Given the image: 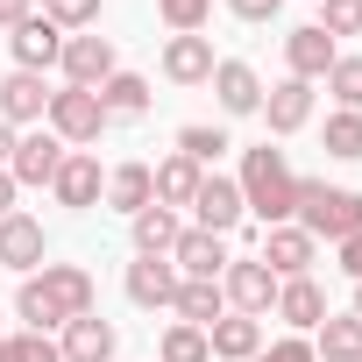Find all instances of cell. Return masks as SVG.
Listing matches in <instances>:
<instances>
[{
	"instance_id": "1",
	"label": "cell",
	"mask_w": 362,
	"mask_h": 362,
	"mask_svg": "<svg viewBox=\"0 0 362 362\" xmlns=\"http://www.w3.org/2000/svg\"><path fill=\"white\" fill-rule=\"evenodd\" d=\"M235 185H242V206H249L263 228H284V221L298 214V177H291L284 149H270V142L242 156V177H235Z\"/></svg>"
},
{
	"instance_id": "2",
	"label": "cell",
	"mask_w": 362,
	"mask_h": 362,
	"mask_svg": "<svg viewBox=\"0 0 362 362\" xmlns=\"http://www.w3.org/2000/svg\"><path fill=\"white\" fill-rule=\"evenodd\" d=\"M298 228L313 242H348L362 235V192L327 185V177H298Z\"/></svg>"
},
{
	"instance_id": "3",
	"label": "cell",
	"mask_w": 362,
	"mask_h": 362,
	"mask_svg": "<svg viewBox=\"0 0 362 362\" xmlns=\"http://www.w3.org/2000/svg\"><path fill=\"white\" fill-rule=\"evenodd\" d=\"M50 135L71 149V142H100V128H107V107H100V93H86V86H64V93H50Z\"/></svg>"
},
{
	"instance_id": "4",
	"label": "cell",
	"mask_w": 362,
	"mask_h": 362,
	"mask_svg": "<svg viewBox=\"0 0 362 362\" xmlns=\"http://www.w3.org/2000/svg\"><path fill=\"white\" fill-rule=\"evenodd\" d=\"M221 291H228V305H235V313H249V320L277 305V277H270V263H256V256L228 263V270H221Z\"/></svg>"
},
{
	"instance_id": "5",
	"label": "cell",
	"mask_w": 362,
	"mask_h": 362,
	"mask_svg": "<svg viewBox=\"0 0 362 362\" xmlns=\"http://www.w3.org/2000/svg\"><path fill=\"white\" fill-rule=\"evenodd\" d=\"M192 214H199V228H206V235H235L249 206H242V185H235V177H199Z\"/></svg>"
},
{
	"instance_id": "6",
	"label": "cell",
	"mask_w": 362,
	"mask_h": 362,
	"mask_svg": "<svg viewBox=\"0 0 362 362\" xmlns=\"http://www.w3.org/2000/svg\"><path fill=\"white\" fill-rule=\"evenodd\" d=\"M64 78L71 86H86V93H100L107 78H114V43L107 36H64Z\"/></svg>"
},
{
	"instance_id": "7",
	"label": "cell",
	"mask_w": 362,
	"mask_h": 362,
	"mask_svg": "<svg viewBox=\"0 0 362 362\" xmlns=\"http://www.w3.org/2000/svg\"><path fill=\"white\" fill-rule=\"evenodd\" d=\"M170 263H177V277H214V284H221V270H228V235L177 228V249H170Z\"/></svg>"
},
{
	"instance_id": "8",
	"label": "cell",
	"mask_w": 362,
	"mask_h": 362,
	"mask_svg": "<svg viewBox=\"0 0 362 362\" xmlns=\"http://www.w3.org/2000/svg\"><path fill=\"white\" fill-rule=\"evenodd\" d=\"M64 156H71V149H64L50 128H36V135H22V142H15V163H8V177H15V185H50Z\"/></svg>"
},
{
	"instance_id": "9",
	"label": "cell",
	"mask_w": 362,
	"mask_h": 362,
	"mask_svg": "<svg viewBox=\"0 0 362 362\" xmlns=\"http://www.w3.org/2000/svg\"><path fill=\"white\" fill-rule=\"evenodd\" d=\"M8 43H15V71H50V64L64 57V29H57L50 15H29Z\"/></svg>"
},
{
	"instance_id": "10",
	"label": "cell",
	"mask_w": 362,
	"mask_h": 362,
	"mask_svg": "<svg viewBox=\"0 0 362 362\" xmlns=\"http://www.w3.org/2000/svg\"><path fill=\"white\" fill-rule=\"evenodd\" d=\"M334 57H341V50H334V36H327L320 22H305V29H291V36H284V64H291V78H305V86H313V78H327V71H334Z\"/></svg>"
},
{
	"instance_id": "11",
	"label": "cell",
	"mask_w": 362,
	"mask_h": 362,
	"mask_svg": "<svg viewBox=\"0 0 362 362\" xmlns=\"http://www.w3.org/2000/svg\"><path fill=\"white\" fill-rule=\"evenodd\" d=\"M206 86L221 93V114H263V78H256L242 57H221Z\"/></svg>"
},
{
	"instance_id": "12",
	"label": "cell",
	"mask_w": 362,
	"mask_h": 362,
	"mask_svg": "<svg viewBox=\"0 0 362 362\" xmlns=\"http://www.w3.org/2000/svg\"><path fill=\"white\" fill-rule=\"evenodd\" d=\"M263 121H270V135H298L313 121V86L305 78H277L263 93Z\"/></svg>"
},
{
	"instance_id": "13",
	"label": "cell",
	"mask_w": 362,
	"mask_h": 362,
	"mask_svg": "<svg viewBox=\"0 0 362 362\" xmlns=\"http://www.w3.org/2000/svg\"><path fill=\"white\" fill-rule=\"evenodd\" d=\"M256 263H270V277H277V284H284V277H305V270H313V235L284 221V228H270V235H263V256H256Z\"/></svg>"
},
{
	"instance_id": "14",
	"label": "cell",
	"mask_w": 362,
	"mask_h": 362,
	"mask_svg": "<svg viewBox=\"0 0 362 362\" xmlns=\"http://www.w3.org/2000/svg\"><path fill=\"white\" fill-rule=\"evenodd\" d=\"M50 192H57V206H78V214H86V206L107 192V177H100V163H93L86 149H71V156L57 163V177H50Z\"/></svg>"
},
{
	"instance_id": "15",
	"label": "cell",
	"mask_w": 362,
	"mask_h": 362,
	"mask_svg": "<svg viewBox=\"0 0 362 362\" xmlns=\"http://www.w3.org/2000/svg\"><path fill=\"white\" fill-rule=\"evenodd\" d=\"M214 64H221V57H214L206 36H170V43H163V78H170V86H206Z\"/></svg>"
},
{
	"instance_id": "16",
	"label": "cell",
	"mask_w": 362,
	"mask_h": 362,
	"mask_svg": "<svg viewBox=\"0 0 362 362\" xmlns=\"http://www.w3.org/2000/svg\"><path fill=\"white\" fill-rule=\"evenodd\" d=\"M177 284H185V277H177L170 256H135V263H128V298H135V305H170Z\"/></svg>"
},
{
	"instance_id": "17",
	"label": "cell",
	"mask_w": 362,
	"mask_h": 362,
	"mask_svg": "<svg viewBox=\"0 0 362 362\" xmlns=\"http://www.w3.org/2000/svg\"><path fill=\"white\" fill-rule=\"evenodd\" d=\"M36 284L50 291V305H57L64 320H86V313H93V277H86L78 263H43Z\"/></svg>"
},
{
	"instance_id": "18",
	"label": "cell",
	"mask_w": 362,
	"mask_h": 362,
	"mask_svg": "<svg viewBox=\"0 0 362 362\" xmlns=\"http://www.w3.org/2000/svg\"><path fill=\"white\" fill-rule=\"evenodd\" d=\"M0 263L29 277V270L43 263V221H29V214H8V221H0Z\"/></svg>"
},
{
	"instance_id": "19",
	"label": "cell",
	"mask_w": 362,
	"mask_h": 362,
	"mask_svg": "<svg viewBox=\"0 0 362 362\" xmlns=\"http://www.w3.org/2000/svg\"><path fill=\"white\" fill-rule=\"evenodd\" d=\"M50 114V93H43V71H8V86H0V121H43Z\"/></svg>"
},
{
	"instance_id": "20",
	"label": "cell",
	"mask_w": 362,
	"mask_h": 362,
	"mask_svg": "<svg viewBox=\"0 0 362 362\" xmlns=\"http://www.w3.org/2000/svg\"><path fill=\"white\" fill-rule=\"evenodd\" d=\"M57 355L64 362H114V327L107 320H64V341H57Z\"/></svg>"
},
{
	"instance_id": "21",
	"label": "cell",
	"mask_w": 362,
	"mask_h": 362,
	"mask_svg": "<svg viewBox=\"0 0 362 362\" xmlns=\"http://www.w3.org/2000/svg\"><path fill=\"white\" fill-rule=\"evenodd\" d=\"M107 206H121L128 221H135L142 206H156V170H149V163H114V177H107Z\"/></svg>"
},
{
	"instance_id": "22",
	"label": "cell",
	"mask_w": 362,
	"mask_h": 362,
	"mask_svg": "<svg viewBox=\"0 0 362 362\" xmlns=\"http://www.w3.org/2000/svg\"><path fill=\"white\" fill-rule=\"evenodd\" d=\"M206 348H214V355H228V362H249V355L263 348V327H256L249 313H221V320L206 327Z\"/></svg>"
},
{
	"instance_id": "23",
	"label": "cell",
	"mask_w": 362,
	"mask_h": 362,
	"mask_svg": "<svg viewBox=\"0 0 362 362\" xmlns=\"http://www.w3.org/2000/svg\"><path fill=\"white\" fill-rule=\"evenodd\" d=\"M170 305H177V320H185V327H214V320L228 313V291H221L214 277H185Z\"/></svg>"
},
{
	"instance_id": "24",
	"label": "cell",
	"mask_w": 362,
	"mask_h": 362,
	"mask_svg": "<svg viewBox=\"0 0 362 362\" xmlns=\"http://www.w3.org/2000/svg\"><path fill=\"white\" fill-rule=\"evenodd\" d=\"M277 320H291V327H320V320H327V291H320L313 277H284V284H277Z\"/></svg>"
},
{
	"instance_id": "25",
	"label": "cell",
	"mask_w": 362,
	"mask_h": 362,
	"mask_svg": "<svg viewBox=\"0 0 362 362\" xmlns=\"http://www.w3.org/2000/svg\"><path fill=\"white\" fill-rule=\"evenodd\" d=\"M199 177H206V170H199L192 156H163V163H156V206H170V214H177V206H192Z\"/></svg>"
},
{
	"instance_id": "26",
	"label": "cell",
	"mask_w": 362,
	"mask_h": 362,
	"mask_svg": "<svg viewBox=\"0 0 362 362\" xmlns=\"http://www.w3.org/2000/svg\"><path fill=\"white\" fill-rule=\"evenodd\" d=\"M313 355H320V362H362V320H355V313H341V320L327 313V320H320Z\"/></svg>"
},
{
	"instance_id": "27",
	"label": "cell",
	"mask_w": 362,
	"mask_h": 362,
	"mask_svg": "<svg viewBox=\"0 0 362 362\" xmlns=\"http://www.w3.org/2000/svg\"><path fill=\"white\" fill-rule=\"evenodd\" d=\"M100 107H107V121H135V114H149V86L135 71H114L100 86Z\"/></svg>"
},
{
	"instance_id": "28",
	"label": "cell",
	"mask_w": 362,
	"mask_h": 362,
	"mask_svg": "<svg viewBox=\"0 0 362 362\" xmlns=\"http://www.w3.org/2000/svg\"><path fill=\"white\" fill-rule=\"evenodd\" d=\"M135 249L142 256H170L177 249V214L170 206H142L135 214Z\"/></svg>"
},
{
	"instance_id": "29",
	"label": "cell",
	"mask_w": 362,
	"mask_h": 362,
	"mask_svg": "<svg viewBox=\"0 0 362 362\" xmlns=\"http://www.w3.org/2000/svg\"><path fill=\"white\" fill-rule=\"evenodd\" d=\"M163 362H214V348H206V327H163V348H156Z\"/></svg>"
},
{
	"instance_id": "30",
	"label": "cell",
	"mask_w": 362,
	"mask_h": 362,
	"mask_svg": "<svg viewBox=\"0 0 362 362\" xmlns=\"http://www.w3.org/2000/svg\"><path fill=\"white\" fill-rule=\"evenodd\" d=\"M15 313H22V320H29L36 334H50V327H64V313L50 305V291H43L36 277H22V291H15Z\"/></svg>"
},
{
	"instance_id": "31",
	"label": "cell",
	"mask_w": 362,
	"mask_h": 362,
	"mask_svg": "<svg viewBox=\"0 0 362 362\" xmlns=\"http://www.w3.org/2000/svg\"><path fill=\"white\" fill-rule=\"evenodd\" d=\"M327 93H334L348 114H362V57H334V71H327Z\"/></svg>"
},
{
	"instance_id": "32",
	"label": "cell",
	"mask_w": 362,
	"mask_h": 362,
	"mask_svg": "<svg viewBox=\"0 0 362 362\" xmlns=\"http://www.w3.org/2000/svg\"><path fill=\"white\" fill-rule=\"evenodd\" d=\"M221 149H228V135H221V128H199V121H192V128H177V156H192L199 170H206Z\"/></svg>"
},
{
	"instance_id": "33",
	"label": "cell",
	"mask_w": 362,
	"mask_h": 362,
	"mask_svg": "<svg viewBox=\"0 0 362 362\" xmlns=\"http://www.w3.org/2000/svg\"><path fill=\"white\" fill-rule=\"evenodd\" d=\"M156 15H163L177 36H199V29H206V15H214V0H156Z\"/></svg>"
},
{
	"instance_id": "34",
	"label": "cell",
	"mask_w": 362,
	"mask_h": 362,
	"mask_svg": "<svg viewBox=\"0 0 362 362\" xmlns=\"http://www.w3.org/2000/svg\"><path fill=\"white\" fill-rule=\"evenodd\" d=\"M327 156H341V163H348V156H362V114H348V107H341V114L327 121Z\"/></svg>"
},
{
	"instance_id": "35",
	"label": "cell",
	"mask_w": 362,
	"mask_h": 362,
	"mask_svg": "<svg viewBox=\"0 0 362 362\" xmlns=\"http://www.w3.org/2000/svg\"><path fill=\"white\" fill-rule=\"evenodd\" d=\"M320 29L341 43V36H362V0H320Z\"/></svg>"
},
{
	"instance_id": "36",
	"label": "cell",
	"mask_w": 362,
	"mask_h": 362,
	"mask_svg": "<svg viewBox=\"0 0 362 362\" xmlns=\"http://www.w3.org/2000/svg\"><path fill=\"white\" fill-rule=\"evenodd\" d=\"M43 15H50L57 29H93V22H100V0H43Z\"/></svg>"
},
{
	"instance_id": "37",
	"label": "cell",
	"mask_w": 362,
	"mask_h": 362,
	"mask_svg": "<svg viewBox=\"0 0 362 362\" xmlns=\"http://www.w3.org/2000/svg\"><path fill=\"white\" fill-rule=\"evenodd\" d=\"M249 362H320V355H313V341H298V334H291V341H270V348H256Z\"/></svg>"
},
{
	"instance_id": "38",
	"label": "cell",
	"mask_w": 362,
	"mask_h": 362,
	"mask_svg": "<svg viewBox=\"0 0 362 362\" xmlns=\"http://www.w3.org/2000/svg\"><path fill=\"white\" fill-rule=\"evenodd\" d=\"M228 8H235V15H242V22H270V15H277V8H284V0H228Z\"/></svg>"
},
{
	"instance_id": "39",
	"label": "cell",
	"mask_w": 362,
	"mask_h": 362,
	"mask_svg": "<svg viewBox=\"0 0 362 362\" xmlns=\"http://www.w3.org/2000/svg\"><path fill=\"white\" fill-rule=\"evenodd\" d=\"M22 341H29V362H64V355H57V341H50V334H22Z\"/></svg>"
},
{
	"instance_id": "40",
	"label": "cell",
	"mask_w": 362,
	"mask_h": 362,
	"mask_svg": "<svg viewBox=\"0 0 362 362\" xmlns=\"http://www.w3.org/2000/svg\"><path fill=\"white\" fill-rule=\"evenodd\" d=\"M341 270L362 284V235H348V242H341Z\"/></svg>"
},
{
	"instance_id": "41",
	"label": "cell",
	"mask_w": 362,
	"mask_h": 362,
	"mask_svg": "<svg viewBox=\"0 0 362 362\" xmlns=\"http://www.w3.org/2000/svg\"><path fill=\"white\" fill-rule=\"evenodd\" d=\"M29 22V0H0V29H22Z\"/></svg>"
},
{
	"instance_id": "42",
	"label": "cell",
	"mask_w": 362,
	"mask_h": 362,
	"mask_svg": "<svg viewBox=\"0 0 362 362\" xmlns=\"http://www.w3.org/2000/svg\"><path fill=\"white\" fill-rule=\"evenodd\" d=\"M15 142H22V135H15L8 121H0V170H8V163H15Z\"/></svg>"
},
{
	"instance_id": "43",
	"label": "cell",
	"mask_w": 362,
	"mask_h": 362,
	"mask_svg": "<svg viewBox=\"0 0 362 362\" xmlns=\"http://www.w3.org/2000/svg\"><path fill=\"white\" fill-rule=\"evenodd\" d=\"M8 214H15V177L0 170V221H8Z\"/></svg>"
},
{
	"instance_id": "44",
	"label": "cell",
	"mask_w": 362,
	"mask_h": 362,
	"mask_svg": "<svg viewBox=\"0 0 362 362\" xmlns=\"http://www.w3.org/2000/svg\"><path fill=\"white\" fill-rule=\"evenodd\" d=\"M0 362H29V341H0Z\"/></svg>"
},
{
	"instance_id": "45",
	"label": "cell",
	"mask_w": 362,
	"mask_h": 362,
	"mask_svg": "<svg viewBox=\"0 0 362 362\" xmlns=\"http://www.w3.org/2000/svg\"><path fill=\"white\" fill-rule=\"evenodd\" d=\"M355 320H362V291H355Z\"/></svg>"
},
{
	"instance_id": "46",
	"label": "cell",
	"mask_w": 362,
	"mask_h": 362,
	"mask_svg": "<svg viewBox=\"0 0 362 362\" xmlns=\"http://www.w3.org/2000/svg\"><path fill=\"white\" fill-rule=\"evenodd\" d=\"M0 341H8V334H0Z\"/></svg>"
}]
</instances>
